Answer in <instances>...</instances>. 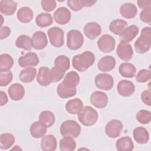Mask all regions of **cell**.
I'll return each instance as SVG.
<instances>
[{"label":"cell","instance_id":"obj_1","mask_svg":"<svg viewBox=\"0 0 151 151\" xmlns=\"http://www.w3.org/2000/svg\"><path fill=\"white\" fill-rule=\"evenodd\" d=\"M94 54L89 51L76 55L72 60V65L74 68L80 72L86 71L94 63Z\"/></svg>","mask_w":151,"mask_h":151},{"label":"cell","instance_id":"obj_2","mask_svg":"<svg viewBox=\"0 0 151 151\" xmlns=\"http://www.w3.org/2000/svg\"><path fill=\"white\" fill-rule=\"evenodd\" d=\"M136 51L139 54H144L147 52L151 45V31L150 27H145L142 29L140 37L134 42Z\"/></svg>","mask_w":151,"mask_h":151},{"label":"cell","instance_id":"obj_3","mask_svg":"<svg viewBox=\"0 0 151 151\" xmlns=\"http://www.w3.org/2000/svg\"><path fill=\"white\" fill-rule=\"evenodd\" d=\"M98 116L97 111L88 106L84 107L78 113L79 122L85 126L94 125L98 119Z\"/></svg>","mask_w":151,"mask_h":151},{"label":"cell","instance_id":"obj_4","mask_svg":"<svg viewBox=\"0 0 151 151\" xmlns=\"http://www.w3.org/2000/svg\"><path fill=\"white\" fill-rule=\"evenodd\" d=\"M80 124L73 120H67L63 122L60 126V131L63 136H71L73 138L77 137L81 133Z\"/></svg>","mask_w":151,"mask_h":151},{"label":"cell","instance_id":"obj_5","mask_svg":"<svg viewBox=\"0 0 151 151\" xmlns=\"http://www.w3.org/2000/svg\"><path fill=\"white\" fill-rule=\"evenodd\" d=\"M84 42V37L80 31L72 29L68 32L67 36V45L71 50L80 48Z\"/></svg>","mask_w":151,"mask_h":151},{"label":"cell","instance_id":"obj_6","mask_svg":"<svg viewBox=\"0 0 151 151\" xmlns=\"http://www.w3.org/2000/svg\"><path fill=\"white\" fill-rule=\"evenodd\" d=\"M48 36L52 45L60 48L64 45V37L63 30L57 27H54L48 30Z\"/></svg>","mask_w":151,"mask_h":151},{"label":"cell","instance_id":"obj_7","mask_svg":"<svg viewBox=\"0 0 151 151\" xmlns=\"http://www.w3.org/2000/svg\"><path fill=\"white\" fill-rule=\"evenodd\" d=\"M94 82L98 88L104 90H111L114 84L113 77L106 73L98 74L95 77Z\"/></svg>","mask_w":151,"mask_h":151},{"label":"cell","instance_id":"obj_8","mask_svg":"<svg viewBox=\"0 0 151 151\" xmlns=\"http://www.w3.org/2000/svg\"><path fill=\"white\" fill-rule=\"evenodd\" d=\"M116 45L114 38L109 34H104L97 41L99 49L103 52H110L114 50Z\"/></svg>","mask_w":151,"mask_h":151},{"label":"cell","instance_id":"obj_9","mask_svg":"<svg viewBox=\"0 0 151 151\" xmlns=\"http://www.w3.org/2000/svg\"><path fill=\"white\" fill-rule=\"evenodd\" d=\"M123 125L119 120L113 119L109 122L105 127V132L110 138H116L119 137L122 130Z\"/></svg>","mask_w":151,"mask_h":151},{"label":"cell","instance_id":"obj_10","mask_svg":"<svg viewBox=\"0 0 151 151\" xmlns=\"http://www.w3.org/2000/svg\"><path fill=\"white\" fill-rule=\"evenodd\" d=\"M116 53L121 60L128 61L130 60L133 57V50L129 42L121 41L117 45Z\"/></svg>","mask_w":151,"mask_h":151},{"label":"cell","instance_id":"obj_11","mask_svg":"<svg viewBox=\"0 0 151 151\" xmlns=\"http://www.w3.org/2000/svg\"><path fill=\"white\" fill-rule=\"evenodd\" d=\"M31 41L32 47L38 50L45 48L48 44V40L45 33L41 31H36L34 33Z\"/></svg>","mask_w":151,"mask_h":151},{"label":"cell","instance_id":"obj_12","mask_svg":"<svg viewBox=\"0 0 151 151\" xmlns=\"http://www.w3.org/2000/svg\"><path fill=\"white\" fill-rule=\"evenodd\" d=\"M18 64L22 68L36 66L39 64V58L36 53L28 52L19 58Z\"/></svg>","mask_w":151,"mask_h":151},{"label":"cell","instance_id":"obj_13","mask_svg":"<svg viewBox=\"0 0 151 151\" xmlns=\"http://www.w3.org/2000/svg\"><path fill=\"white\" fill-rule=\"evenodd\" d=\"M90 102L94 107L102 109L107 106L108 103V97L103 91H96L90 96Z\"/></svg>","mask_w":151,"mask_h":151},{"label":"cell","instance_id":"obj_14","mask_svg":"<svg viewBox=\"0 0 151 151\" xmlns=\"http://www.w3.org/2000/svg\"><path fill=\"white\" fill-rule=\"evenodd\" d=\"M118 93L123 97L132 96L135 90V86L133 83L130 81L123 80L119 82L117 86Z\"/></svg>","mask_w":151,"mask_h":151},{"label":"cell","instance_id":"obj_15","mask_svg":"<svg viewBox=\"0 0 151 151\" xmlns=\"http://www.w3.org/2000/svg\"><path fill=\"white\" fill-rule=\"evenodd\" d=\"M54 19L55 21L60 25L67 24L71 17V12L64 6H61L56 9L54 13Z\"/></svg>","mask_w":151,"mask_h":151},{"label":"cell","instance_id":"obj_16","mask_svg":"<svg viewBox=\"0 0 151 151\" xmlns=\"http://www.w3.org/2000/svg\"><path fill=\"white\" fill-rule=\"evenodd\" d=\"M83 32L88 39L94 40L100 35L101 32V28L99 24L97 22H88L85 25Z\"/></svg>","mask_w":151,"mask_h":151},{"label":"cell","instance_id":"obj_17","mask_svg":"<svg viewBox=\"0 0 151 151\" xmlns=\"http://www.w3.org/2000/svg\"><path fill=\"white\" fill-rule=\"evenodd\" d=\"M116 66V60L111 55H106L101 58L97 63V67L102 72L110 71Z\"/></svg>","mask_w":151,"mask_h":151},{"label":"cell","instance_id":"obj_18","mask_svg":"<svg viewBox=\"0 0 151 151\" xmlns=\"http://www.w3.org/2000/svg\"><path fill=\"white\" fill-rule=\"evenodd\" d=\"M8 93L11 99L14 101H18L24 97L25 89L21 84L14 83L8 88Z\"/></svg>","mask_w":151,"mask_h":151},{"label":"cell","instance_id":"obj_19","mask_svg":"<svg viewBox=\"0 0 151 151\" xmlns=\"http://www.w3.org/2000/svg\"><path fill=\"white\" fill-rule=\"evenodd\" d=\"M57 143L55 137L52 134L44 136L41 140V148L44 151H54L56 149Z\"/></svg>","mask_w":151,"mask_h":151},{"label":"cell","instance_id":"obj_20","mask_svg":"<svg viewBox=\"0 0 151 151\" xmlns=\"http://www.w3.org/2000/svg\"><path fill=\"white\" fill-rule=\"evenodd\" d=\"M133 136L134 140L139 144L146 143L149 139L148 131L143 127H136L133 132Z\"/></svg>","mask_w":151,"mask_h":151},{"label":"cell","instance_id":"obj_21","mask_svg":"<svg viewBox=\"0 0 151 151\" xmlns=\"http://www.w3.org/2000/svg\"><path fill=\"white\" fill-rule=\"evenodd\" d=\"M137 12V9L135 5L132 3L126 2L122 5L120 8L121 15L125 18L131 19L136 17Z\"/></svg>","mask_w":151,"mask_h":151},{"label":"cell","instance_id":"obj_22","mask_svg":"<svg viewBox=\"0 0 151 151\" xmlns=\"http://www.w3.org/2000/svg\"><path fill=\"white\" fill-rule=\"evenodd\" d=\"M139 28L136 25H131L127 27L120 35L122 41L129 42L132 41L138 34Z\"/></svg>","mask_w":151,"mask_h":151},{"label":"cell","instance_id":"obj_23","mask_svg":"<svg viewBox=\"0 0 151 151\" xmlns=\"http://www.w3.org/2000/svg\"><path fill=\"white\" fill-rule=\"evenodd\" d=\"M65 107L70 114H78L83 109V103L78 98L71 99L67 102Z\"/></svg>","mask_w":151,"mask_h":151},{"label":"cell","instance_id":"obj_24","mask_svg":"<svg viewBox=\"0 0 151 151\" xmlns=\"http://www.w3.org/2000/svg\"><path fill=\"white\" fill-rule=\"evenodd\" d=\"M17 4L9 0H1L0 1V11L2 14L6 16L12 15L16 11Z\"/></svg>","mask_w":151,"mask_h":151},{"label":"cell","instance_id":"obj_25","mask_svg":"<svg viewBox=\"0 0 151 151\" xmlns=\"http://www.w3.org/2000/svg\"><path fill=\"white\" fill-rule=\"evenodd\" d=\"M50 68L47 67H42L39 68L37 76V81L40 85L47 86L51 83L50 77Z\"/></svg>","mask_w":151,"mask_h":151},{"label":"cell","instance_id":"obj_26","mask_svg":"<svg viewBox=\"0 0 151 151\" xmlns=\"http://www.w3.org/2000/svg\"><path fill=\"white\" fill-rule=\"evenodd\" d=\"M116 147L119 151H131L134 149V143L130 137L124 136L116 141Z\"/></svg>","mask_w":151,"mask_h":151},{"label":"cell","instance_id":"obj_27","mask_svg":"<svg viewBox=\"0 0 151 151\" xmlns=\"http://www.w3.org/2000/svg\"><path fill=\"white\" fill-rule=\"evenodd\" d=\"M119 72L122 77L133 78L134 77L136 69L135 66L130 63H123L119 67Z\"/></svg>","mask_w":151,"mask_h":151},{"label":"cell","instance_id":"obj_28","mask_svg":"<svg viewBox=\"0 0 151 151\" xmlns=\"http://www.w3.org/2000/svg\"><path fill=\"white\" fill-rule=\"evenodd\" d=\"M47 127L42 124L41 122L36 121L30 126L31 135L36 139L42 137L47 132Z\"/></svg>","mask_w":151,"mask_h":151},{"label":"cell","instance_id":"obj_29","mask_svg":"<svg viewBox=\"0 0 151 151\" xmlns=\"http://www.w3.org/2000/svg\"><path fill=\"white\" fill-rule=\"evenodd\" d=\"M80 82L79 75L76 71H71L68 72L65 76L63 81V84L68 88H76Z\"/></svg>","mask_w":151,"mask_h":151},{"label":"cell","instance_id":"obj_30","mask_svg":"<svg viewBox=\"0 0 151 151\" xmlns=\"http://www.w3.org/2000/svg\"><path fill=\"white\" fill-rule=\"evenodd\" d=\"M36 74L37 69L33 67H29L21 70L19 75V78L23 83H31L34 80Z\"/></svg>","mask_w":151,"mask_h":151},{"label":"cell","instance_id":"obj_31","mask_svg":"<svg viewBox=\"0 0 151 151\" xmlns=\"http://www.w3.org/2000/svg\"><path fill=\"white\" fill-rule=\"evenodd\" d=\"M127 27V23L126 21L117 19L112 21L109 25L110 31L116 35H120Z\"/></svg>","mask_w":151,"mask_h":151},{"label":"cell","instance_id":"obj_32","mask_svg":"<svg viewBox=\"0 0 151 151\" xmlns=\"http://www.w3.org/2000/svg\"><path fill=\"white\" fill-rule=\"evenodd\" d=\"M33 12L28 6H23L19 8L17 14L18 19L22 23L29 22L33 18Z\"/></svg>","mask_w":151,"mask_h":151},{"label":"cell","instance_id":"obj_33","mask_svg":"<svg viewBox=\"0 0 151 151\" xmlns=\"http://www.w3.org/2000/svg\"><path fill=\"white\" fill-rule=\"evenodd\" d=\"M55 120L54 114L52 112L49 110L42 111L39 115V122L47 128L54 124Z\"/></svg>","mask_w":151,"mask_h":151},{"label":"cell","instance_id":"obj_34","mask_svg":"<svg viewBox=\"0 0 151 151\" xmlns=\"http://www.w3.org/2000/svg\"><path fill=\"white\" fill-rule=\"evenodd\" d=\"M53 22V18L50 14L42 12L38 14L35 18V23L40 27H47Z\"/></svg>","mask_w":151,"mask_h":151},{"label":"cell","instance_id":"obj_35","mask_svg":"<svg viewBox=\"0 0 151 151\" xmlns=\"http://www.w3.org/2000/svg\"><path fill=\"white\" fill-rule=\"evenodd\" d=\"M57 91L58 96L62 99H67L73 97L77 93L76 88L67 87L62 82L58 84Z\"/></svg>","mask_w":151,"mask_h":151},{"label":"cell","instance_id":"obj_36","mask_svg":"<svg viewBox=\"0 0 151 151\" xmlns=\"http://www.w3.org/2000/svg\"><path fill=\"white\" fill-rule=\"evenodd\" d=\"M15 142L13 134L9 133H2L0 135V148L3 150L9 149Z\"/></svg>","mask_w":151,"mask_h":151},{"label":"cell","instance_id":"obj_37","mask_svg":"<svg viewBox=\"0 0 151 151\" xmlns=\"http://www.w3.org/2000/svg\"><path fill=\"white\" fill-rule=\"evenodd\" d=\"M76 147V143L71 136H64L60 140V149L63 151H73Z\"/></svg>","mask_w":151,"mask_h":151},{"label":"cell","instance_id":"obj_38","mask_svg":"<svg viewBox=\"0 0 151 151\" xmlns=\"http://www.w3.org/2000/svg\"><path fill=\"white\" fill-rule=\"evenodd\" d=\"M14 60L8 54H2L0 55V71H6L12 67Z\"/></svg>","mask_w":151,"mask_h":151},{"label":"cell","instance_id":"obj_39","mask_svg":"<svg viewBox=\"0 0 151 151\" xmlns=\"http://www.w3.org/2000/svg\"><path fill=\"white\" fill-rule=\"evenodd\" d=\"M15 45L18 48L29 51L32 49L31 38L27 35H21L19 36L16 41Z\"/></svg>","mask_w":151,"mask_h":151},{"label":"cell","instance_id":"obj_40","mask_svg":"<svg viewBox=\"0 0 151 151\" xmlns=\"http://www.w3.org/2000/svg\"><path fill=\"white\" fill-rule=\"evenodd\" d=\"M54 66L65 73L70 68V66L69 58L64 55H58L54 60Z\"/></svg>","mask_w":151,"mask_h":151},{"label":"cell","instance_id":"obj_41","mask_svg":"<svg viewBox=\"0 0 151 151\" xmlns=\"http://www.w3.org/2000/svg\"><path fill=\"white\" fill-rule=\"evenodd\" d=\"M64 71L55 66L53 67L50 71V77L51 83H56L60 81L64 77Z\"/></svg>","mask_w":151,"mask_h":151},{"label":"cell","instance_id":"obj_42","mask_svg":"<svg viewBox=\"0 0 151 151\" xmlns=\"http://www.w3.org/2000/svg\"><path fill=\"white\" fill-rule=\"evenodd\" d=\"M137 120L141 124H147L150 122V112L146 110H139L136 116Z\"/></svg>","mask_w":151,"mask_h":151},{"label":"cell","instance_id":"obj_43","mask_svg":"<svg viewBox=\"0 0 151 151\" xmlns=\"http://www.w3.org/2000/svg\"><path fill=\"white\" fill-rule=\"evenodd\" d=\"M151 71L150 70H140L136 76V80L139 83H145L150 80Z\"/></svg>","mask_w":151,"mask_h":151},{"label":"cell","instance_id":"obj_44","mask_svg":"<svg viewBox=\"0 0 151 151\" xmlns=\"http://www.w3.org/2000/svg\"><path fill=\"white\" fill-rule=\"evenodd\" d=\"M12 73L9 71H0V86L4 87L8 86L12 80Z\"/></svg>","mask_w":151,"mask_h":151},{"label":"cell","instance_id":"obj_45","mask_svg":"<svg viewBox=\"0 0 151 151\" xmlns=\"http://www.w3.org/2000/svg\"><path fill=\"white\" fill-rule=\"evenodd\" d=\"M42 8L47 12L53 11L56 7V1L54 0H42L41 1Z\"/></svg>","mask_w":151,"mask_h":151},{"label":"cell","instance_id":"obj_46","mask_svg":"<svg viewBox=\"0 0 151 151\" xmlns=\"http://www.w3.org/2000/svg\"><path fill=\"white\" fill-rule=\"evenodd\" d=\"M140 18L143 22L150 24L151 22V7L143 9L140 13Z\"/></svg>","mask_w":151,"mask_h":151},{"label":"cell","instance_id":"obj_47","mask_svg":"<svg viewBox=\"0 0 151 151\" xmlns=\"http://www.w3.org/2000/svg\"><path fill=\"white\" fill-rule=\"evenodd\" d=\"M67 5L74 11H78L83 8L81 0H68L67 1Z\"/></svg>","mask_w":151,"mask_h":151},{"label":"cell","instance_id":"obj_48","mask_svg":"<svg viewBox=\"0 0 151 151\" xmlns=\"http://www.w3.org/2000/svg\"><path fill=\"white\" fill-rule=\"evenodd\" d=\"M141 100L146 105L150 106L151 105V91L150 89L143 91L140 96Z\"/></svg>","mask_w":151,"mask_h":151},{"label":"cell","instance_id":"obj_49","mask_svg":"<svg viewBox=\"0 0 151 151\" xmlns=\"http://www.w3.org/2000/svg\"><path fill=\"white\" fill-rule=\"evenodd\" d=\"M11 34V29L7 26H3L0 29V39L3 40L7 38Z\"/></svg>","mask_w":151,"mask_h":151},{"label":"cell","instance_id":"obj_50","mask_svg":"<svg viewBox=\"0 0 151 151\" xmlns=\"http://www.w3.org/2000/svg\"><path fill=\"white\" fill-rule=\"evenodd\" d=\"M138 6L141 9H145L150 7L151 1L150 0H138L137 1Z\"/></svg>","mask_w":151,"mask_h":151},{"label":"cell","instance_id":"obj_51","mask_svg":"<svg viewBox=\"0 0 151 151\" xmlns=\"http://www.w3.org/2000/svg\"><path fill=\"white\" fill-rule=\"evenodd\" d=\"M8 99L6 93L3 91H0V106H2L6 104L8 102Z\"/></svg>","mask_w":151,"mask_h":151},{"label":"cell","instance_id":"obj_52","mask_svg":"<svg viewBox=\"0 0 151 151\" xmlns=\"http://www.w3.org/2000/svg\"><path fill=\"white\" fill-rule=\"evenodd\" d=\"M96 1L93 0H81V3L83 4V7H90L93 6L96 3Z\"/></svg>","mask_w":151,"mask_h":151},{"label":"cell","instance_id":"obj_53","mask_svg":"<svg viewBox=\"0 0 151 151\" xmlns=\"http://www.w3.org/2000/svg\"><path fill=\"white\" fill-rule=\"evenodd\" d=\"M1 18H2V21H3V17H2V15H1ZM2 23L1 24V27H2Z\"/></svg>","mask_w":151,"mask_h":151}]
</instances>
